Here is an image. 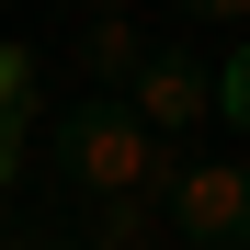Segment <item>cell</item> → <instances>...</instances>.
Returning a JSON list of instances; mask_svg holds the SVG:
<instances>
[{"mask_svg": "<svg viewBox=\"0 0 250 250\" xmlns=\"http://www.w3.org/2000/svg\"><path fill=\"white\" fill-rule=\"evenodd\" d=\"M216 114H228L239 137H250V34H239V46H228V68H216Z\"/></svg>", "mask_w": 250, "mask_h": 250, "instance_id": "obj_6", "label": "cell"}, {"mask_svg": "<svg viewBox=\"0 0 250 250\" xmlns=\"http://www.w3.org/2000/svg\"><path fill=\"white\" fill-rule=\"evenodd\" d=\"M80 68H91V80H137L148 68V34L137 23H91V34H80Z\"/></svg>", "mask_w": 250, "mask_h": 250, "instance_id": "obj_4", "label": "cell"}, {"mask_svg": "<svg viewBox=\"0 0 250 250\" xmlns=\"http://www.w3.org/2000/svg\"><path fill=\"white\" fill-rule=\"evenodd\" d=\"M57 159H68V182L91 193V205H159V182H171V159H182V148H159L114 91H91V103L57 125Z\"/></svg>", "mask_w": 250, "mask_h": 250, "instance_id": "obj_1", "label": "cell"}, {"mask_svg": "<svg viewBox=\"0 0 250 250\" xmlns=\"http://www.w3.org/2000/svg\"><path fill=\"white\" fill-rule=\"evenodd\" d=\"M159 228H171V250H239L250 239V171L182 148L171 182H159Z\"/></svg>", "mask_w": 250, "mask_h": 250, "instance_id": "obj_2", "label": "cell"}, {"mask_svg": "<svg viewBox=\"0 0 250 250\" xmlns=\"http://www.w3.org/2000/svg\"><path fill=\"white\" fill-rule=\"evenodd\" d=\"M23 250H46V239H23Z\"/></svg>", "mask_w": 250, "mask_h": 250, "instance_id": "obj_7", "label": "cell"}, {"mask_svg": "<svg viewBox=\"0 0 250 250\" xmlns=\"http://www.w3.org/2000/svg\"><path fill=\"white\" fill-rule=\"evenodd\" d=\"M114 103L137 114L148 137H159V148H182L193 125H216V68H205V57H182V46H148V68L125 80Z\"/></svg>", "mask_w": 250, "mask_h": 250, "instance_id": "obj_3", "label": "cell"}, {"mask_svg": "<svg viewBox=\"0 0 250 250\" xmlns=\"http://www.w3.org/2000/svg\"><path fill=\"white\" fill-rule=\"evenodd\" d=\"M91 250H171L159 205H91Z\"/></svg>", "mask_w": 250, "mask_h": 250, "instance_id": "obj_5", "label": "cell"}]
</instances>
